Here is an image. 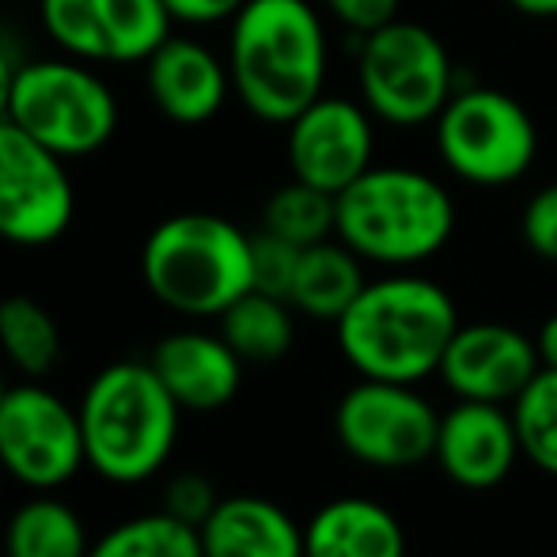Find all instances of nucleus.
I'll return each mask as SVG.
<instances>
[{
	"label": "nucleus",
	"mask_w": 557,
	"mask_h": 557,
	"mask_svg": "<svg viewBox=\"0 0 557 557\" xmlns=\"http://www.w3.org/2000/svg\"><path fill=\"white\" fill-rule=\"evenodd\" d=\"M0 462L12 482L53 493L84 467L81 410L42 383H15L0 403Z\"/></svg>",
	"instance_id": "9d476101"
},
{
	"label": "nucleus",
	"mask_w": 557,
	"mask_h": 557,
	"mask_svg": "<svg viewBox=\"0 0 557 557\" xmlns=\"http://www.w3.org/2000/svg\"><path fill=\"white\" fill-rule=\"evenodd\" d=\"M398 4L403 0H326V12L357 38H364L372 30L387 27L391 20H398Z\"/></svg>",
	"instance_id": "7c9ffc66"
},
{
	"label": "nucleus",
	"mask_w": 557,
	"mask_h": 557,
	"mask_svg": "<svg viewBox=\"0 0 557 557\" xmlns=\"http://www.w3.org/2000/svg\"><path fill=\"white\" fill-rule=\"evenodd\" d=\"M206 557H304V528L265 497H221L201 523Z\"/></svg>",
	"instance_id": "f3484780"
},
{
	"label": "nucleus",
	"mask_w": 557,
	"mask_h": 557,
	"mask_svg": "<svg viewBox=\"0 0 557 557\" xmlns=\"http://www.w3.org/2000/svg\"><path fill=\"white\" fill-rule=\"evenodd\" d=\"M4 395H8V380H4V368H0V403H4Z\"/></svg>",
	"instance_id": "c9c22d12"
},
{
	"label": "nucleus",
	"mask_w": 557,
	"mask_h": 557,
	"mask_svg": "<svg viewBox=\"0 0 557 557\" xmlns=\"http://www.w3.org/2000/svg\"><path fill=\"white\" fill-rule=\"evenodd\" d=\"M334 326L337 349L360 380L421 383L441 372L447 342L459 331V311L436 281L403 270L368 281Z\"/></svg>",
	"instance_id": "f257e3e1"
},
{
	"label": "nucleus",
	"mask_w": 557,
	"mask_h": 557,
	"mask_svg": "<svg viewBox=\"0 0 557 557\" xmlns=\"http://www.w3.org/2000/svg\"><path fill=\"white\" fill-rule=\"evenodd\" d=\"M520 235L528 250L543 262H557V183L531 194L520 216Z\"/></svg>",
	"instance_id": "c756f323"
},
{
	"label": "nucleus",
	"mask_w": 557,
	"mask_h": 557,
	"mask_svg": "<svg viewBox=\"0 0 557 557\" xmlns=\"http://www.w3.org/2000/svg\"><path fill=\"white\" fill-rule=\"evenodd\" d=\"M103 61L145 65L171 38V12L163 0H91Z\"/></svg>",
	"instance_id": "4be33fe9"
},
{
	"label": "nucleus",
	"mask_w": 557,
	"mask_h": 557,
	"mask_svg": "<svg viewBox=\"0 0 557 557\" xmlns=\"http://www.w3.org/2000/svg\"><path fill=\"white\" fill-rule=\"evenodd\" d=\"M15 76H20V65L12 61L8 46L0 42V122L12 111V91H15Z\"/></svg>",
	"instance_id": "473e14b6"
},
{
	"label": "nucleus",
	"mask_w": 557,
	"mask_h": 557,
	"mask_svg": "<svg viewBox=\"0 0 557 557\" xmlns=\"http://www.w3.org/2000/svg\"><path fill=\"white\" fill-rule=\"evenodd\" d=\"M364 258L334 235L315 247H304L288 304L308 319L337 323L352 308V300L364 293Z\"/></svg>",
	"instance_id": "6ab92c4d"
},
{
	"label": "nucleus",
	"mask_w": 557,
	"mask_h": 557,
	"mask_svg": "<svg viewBox=\"0 0 557 557\" xmlns=\"http://www.w3.org/2000/svg\"><path fill=\"white\" fill-rule=\"evenodd\" d=\"M88 467L111 485H140L168 467L178 444L183 406L171 398L148 360H117L81 398Z\"/></svg>",
	"instance_id": "7ed1b4c3"
},
{
	"label": "nucleus",
	"mask_w": 557,
	"mask_h": 557,
	"mask_svg": "<svg viewBox=\"0 0 557 557\" xmlns=\"http://www.w3.org/2000/svg\"><path fill=\"white\" fill-rule=\"evenodd\" d=\"M88 557H206L201 531L171 512H145L91 539Z\"/></svg>",
	"instance_id": "b1692460"
},
{
	"label": "nucleus",
	"mask_w": 557,
	"mask_h": 557,
	"mask_svg": "<svg viewBox=\"0 0 557 557\" xmlns=\"http://www.w3.org/2000/svg\"><path fill=\"white\" fill-rule=\"evenodd\" d=\"M455 232V201L418 168H368L337 194V239L364 262L410 270L441 255Z\"/></svg>",
	"instance_id": "20e7f679"
},
{
	"label": "nucleus",
	"mask_w": 557,
	"mask_h": 557,
	"mask_svg": "<svg viewBox=\"0 0 557 557\" xmlns=\"http://www.w3.org/2000/svg\"><path fill=\"white\" fill-rule=\"evenodd\" d=\"M38 15H42L46 35H50L69 58L103 61L91 0H38Z\"/></svg>",
	"instance_id": "bb28decb"
},
{
	"label": "nucleus",
	"mask_w": 557,
	"mask_h": 557,
	"mask_svg": "<svg viewBox=\"0 0 557 557\" xmlns=\"http://www.w3.org/2000/svg\"><path fill=\"white\" fill-rule=\"evenodd\" d=\"M357 88L372 117L398 129H418L436 122L455 96L451 53L425 23L391 20L360 38Z\"/></svg>",
	"instance_id": "423d86ee"
},
{
	"label": "nucleus",
	"mask_w": 557,
	"mask_h": 557,
	"mask_svg": "<svg viewBox=\"0 0 557 557\" xmlns=\"http://www.w3.org/2000/svg\"><path fill=\"white\" fill-rule=\"evenodd\" d=\"M304 557H406L403 520L372 497H334L304 523Z\"/></svg>",
	"instance_id": "a211bd4d"
},
{
	"label": "nucleus",
	"mask_w": 557,
	"mask_h": 557,
	"mask_svg": "<svg viewBox=\"0 0 557 557\" xmlns=\"http://www.w3.org/2000/svg\"><path fill=\"white\" fill-rule=\"evenodd\" d=\"M512 12L531 15V20H554L557 15V0H505Z\"/></svg>",
	"instance_id": "f704fd0d"
},
{
	"label": "nucleus",
	"mask_w": 557,
	"mask_h": 557,
	"mask_svg": "<svg viewBox=\"0 0 557 557\" xmlns=\"http://www.w3.org/2000/svg\"><path fill=\"white\" fill-rule=\"evenodd\" d=\"M300 255H304V247H296V243L281 239V235H273V232L250 235V285H255V293L288 300Z\"/></svg>",
	"instance_id": "cd10ccee"
},
{
	"label": "nucleus",
	"mask_w": 557,
	"mask_h": 557,
	"mask_svg": "<svg viewBox=\"0 0 557 557\" xmlns=\"http://www.w3.org/2000/svg\"><path fill=\"white\" fill-rule=\"evenodd\" d=\"M232 91L255 117L288 125L326 84V30L308 0H247L227 42Z\"/></svg>",
	"instance_id": "f03ea898"
},
{
	"label": "nucleus",
	"mask_w": 557,
	"mask_h": 557,
	"mask_svg": "<svg viewBox=\"0 0 557 557\" xmlns=\"http://www.w3.org/2000/svg\"><path fill=\"white\" fill-rule=\"evenodd\" d=\"M148 96L163 117L178 125H201L224 107L232 91V73L209 46L194 38L171 35L152 58L145 61Z\"/></svg>",
	"instance_id": "dca6fc26"
},
{
	"label": "nucleus",
	"mask_w": 557,
	"mask_h": 557,
	"mask_svg": "<svg viewBox=\"0 0 557 557\" xmlns=\"http://www.w3.org/2000/svg\"><path fill=\"white\" fill-rule=\"evenodd\" d=\"M8 122H15L61 160H76L99 152L114 137L117 99L81 58L30 61L20 65L15 76Z\"/></svg>",
	"instance_id": "6e6552de"
},
{
	"label": "nucleus",
	"mask_w": 557,
	"mask_h": 557,
	"mask_svg": "<svg viewBox=\"0 0 557 557\" xmlns=\"http://www.w3.org/2000/svg\"><path fill=\"white\" fill-rule=\"evenodd\" d=\"M535 349H539V364L557 368V315L543 319V326L535 334Z\"/></svg>",
	"instance_id": "72a5a7b5"
},
{
	"label": "nucleus",
	"mask_w": 557,
	"mask_h": 557,
	"mask_svg": "<svg viewBox=\"0 0 557 557\" xmlns=\"http://www.w3.org/2000/svg\"><path fill=\"white\" fill-rule=\"evenodd\" d=\"M0 352L27 380H42L61 360V331L53 315L30 296L0 300Z\"/></svg>",
	"instance_id": "5701e85b"
},
{
	"label": "nucleus",
	"mask_w": 557,
	"mask_h": 557,
	"mask_svg": "<svg viewBox=\"0 0 557 557\" xmlns=\"http://www.w3.org/2000/svg\"><path fill=\"white\" fill-rule=\"evenodd\" d=\"M262 232H273L296 247H315L334 239L337 232V198L300 178L277 186L262 209Z\"/></svg>",
	"instance_id": "393cba45"
},
{
	"label": "nucleus",
	"mask_w": 557,
	"mask_h": 557,
	"mask_svg": "<svg viewBox=\"0 0 557 557\" xmlns=\"http://www.w3.org/2000/svg\"><path fill=\"white\" fill-rule=\"evenodd\" d=\"M375 156L372 114L364 103L342 96H319L308 111L288 122V168L293 178L342 194L357 183Z\"/></svg>",
	"instance_id": "f8f14e48"
},
{
	"label": "nucleus",
	"mask_w": 557,
	"mask_h": 557,
	"mask_svg": "<svg viewBox=\"0 0 557 557\" xmlns=\"http://www.w3.org/2000/svg\"><path fill=\"white\" fill-rule=\"evenodd\" d=\"M140 277L163 308L186 319H221L250 288V235L216 213H178L152 227Z\"/></svg>",
	"instance_id": "39448f33"
},
{
	"label": "nucleus",
	"mask_w": 557,
	"mask_h": 557,
	"mask_svg": "<svg viewBox=\"0 0 557 557\" xmlns=\"http://www.w3.org/2000/svg\"><path fill=\"white\" fill-rule=\"evenodd\" d=\"M520 447L543 474L557 478V368H539L535 380L512 403Z\"/></svg>",
	"instance_id": "a878e982"
},
{
	"label": "nucleus",
	"mask_w": 557,
	"mask_h": 557,
	"mask_svg": "<svg viewBox=\"0 0 557 557\" xmlns=\"http://www.w3.org/2000/svg\"><path fill=\"white\" fill-rule=\"evenodd\" d=\"M175 23H194V27H206V23H224L235 20L243 12L247 0H163Z\"/></svg>",
	"instance_id": "2f4dec72"
},
{
	"label": "nucleus",
	"mask_w": 557,
	"mask_h": 557,
	"mask_svg": "<svg viewBox=\"0 0 557 557\" xmlns=\"http://www.w3.org/2000/svg\"><path fill=\"white\" fill-rule=\"evenodd\" d=\"M520 455L512 406L455 398L451 410L441 413L433 459L441 462L447 482L462 490H493L512 474Z\"/></svg>",
	"instance_id": "4468645a"
},
{
	"label": "nucleus",
	"mask_w": 557,
	"mask_h": 557,
	"mask_svg": "<svg viewBox=\"0 0 557 557\" xmlns=\"http://www.w3.org/2000/svg\"><path fill=\"white\" fill-rule=\"evenodd\" d=\"M221 505V493L198 470H183L175 474L168 485H163V512H171L175 520L190 523V528H201V523L213 516V508Z\"/></svg>",
	"instance_id": "c85d7f7f"
},
{
	"label": "nucleus",
	"mask_w": 557,
	"mask_h": 557,
	"mask_svg": "<svg viewBox=\"0 0 557 557\" xmlns=\"http://www.w3.org/2000/svg\"><path fill=\"white\" fill-rule=\"evenodd\" d=\"M148 364L163 380L183 410L213 413L224 410L243 383V360L221 334L175 331L152 349Z\"/></svg>",
	"instance_id": "2eb2a0df"
},
{
	"label": "nucleus",
	"mask_w": 557,
	"mask_h": 557,
	"mask_svg": "<svg viewBox=\"0 0 557 557\" xmlns=\"http://www.w3.org/2000/svg\"><path fill=\"white\" fill-rule=\"evenodd\" d=\"M91 539L73 505L35 493L4 528V557H88Z\"/></svg>",
	"instance_id": "aec40b11"
},
{
	"label": "nucleus",
	"mask_w": 557,
	"mask_h": 557,
	"mask_svg": "<svg viewBox=\"0 0 557 557\" xmlns=\"http://www.w3.org/2000/svg\"><path fill=\"white\" fill-rule=\"evenodd\" d=\"M73 183L65 160L15 122H0V239L46 247L73 224Z\"/></svg>",
	"instance_id": "9b49d317"
},
{
	"label": "nucleus",
	"mask_w": 557,
	"mask_h": 557,
	"mask_svg": "<svg viewBox=\"0 0 557 557\" xmlns=\"http://www.w3.org/2000/svg\"><path fill=\"white\" fill-rule=\"evenodd\" d=\"M293 304L250 288L221 315V337L243 364H277L296 342Z\"/></svg>",
	"instance_id": "412c9836"
},
{
	"label": "nucleus",
	"mask_w": 557,
	"mask_h": 557,
	"mask_svg": "<svg viewBox=\"0 0 557 557\" xmlns=\"http://www.w3.org/2000/svg\"><path fill=\"white\" fill-rule=\"evenodd\" d=\"M4 478H8V474H4V462H0V485H4Z\"/></svg>",
	"instance_id": "e433bc0d"
},
{
	"label": "nucleus",
	"mask_w": 557,
	"mask_h": 557,
	"mask_svg": "<svg viewBox=\"0 0 557 557\" xmlns=\"http://www.w3.org/2000/svg\"><path fill=\"white\" fill-rule=\"evenodd\" d=\"M436 148L455 178L470 186H512L539 156V129L520 99L500 88H455L436 117Z\"/></svg>",
	"instance_id": "0eeeda50"
},
{
	"label": "nucleus",
	"mask_w": 557,
	"mask_h": 557,
	"mask_svg": "<svg viewBox=\"0 0 557 557\" xmlns=\"http://www.w3.org/2000/svg\"><path fill=\"white\" fill-rule=\"evenodd\" d=\"M539 368L535 337L508 323H459L436 375L455 398L512 406Z\"/></svg>",
	"instance_id": "ddd939ff"
},
{
	"label": "nucleus",
	"mask_w": 557,
	"mask_h": 557,
	"mask_svg": "<svg viewBox=\"0 0 557 557\" xmlns=\"http://www.w3.org/2000/svg\"><path fill=\"white\" fill-rule=\"evenodd\" d=\"M334 433L337 444L364 467L406 470L436 455L441 413L418 383L360 380L337 403Z\"/></svg>",
	"instance_id": "1a4fd4ad"
}]
</instances>
